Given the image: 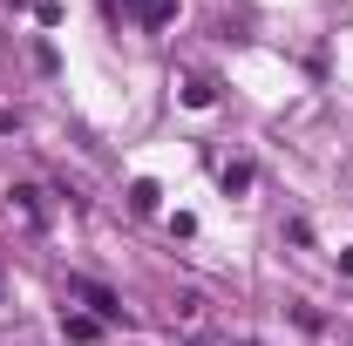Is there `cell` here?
I'll list each match as a JSON object with an SVG mask.
<instances>
[{
	"mask_svg": "<svg viewBox=\"0 0 353 346\" xmlns=\"http://www.w3.org/2000/svg\"><path fill=\"white\" fill-rule=\"evenodd\" d=\"M68 292L82 305H95V319H123V299H116L109 285H95V278H68Z\"/></svg>",
	"mask_w": 353,
	"mask_h": 346,
	"instance_id": "obj_1",
	"label": "cell"
},
{
	"mask_svg": "<svg viewBox=\"0 0 353 346\" xmlns=\"http://www.w3.org/2000/svg\"><path fill=\"white\" fill-rule=\"evenodd\" d=\"M123 7H130L143 28H157V21H170V14H176V0H123Z\"/></svg>",
	"mask_w": 353,
	"mask_h": 346,
	"instance_id": "obj_2",
	"label": "cell"
}]
</instances>
